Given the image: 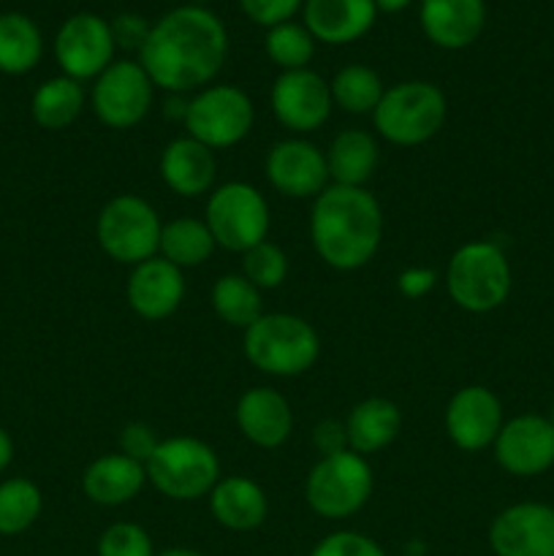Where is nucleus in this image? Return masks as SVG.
Returning a JSON list of instances; mask_svg holds the SVG:
<instances>
[{
    "instance_id": "f257e3e1",
    "label": "nucleus",
    "mask_w": 554,
    "mask_h": 556,
    "mask_svg": "<svg viewBox=\"0 0 554 556\" xmlns=\"http://www.w3.org/2000/svg\"><path fill=\"white\" fill-rule=\"evenodd\" d=\"M228 54L226 25L212 11L179 5L152 25L139 52L152 85L168 96H188L210 87Z\"/></svg>"
},
{
    "instance_id": "f03ea898",
    "label": "nucleus",
    "mask_w": 554,
    "mask_h": 556,
    "mask_svg": "<svg viewBox=\"0 0 554 556\" xmlns=\"http://www.w3.org/2000/svg\"><path fill=\"white\" fill-rule=\"evenodd\" d=\"M383 210L367 188L329 185L310 212V242L318 258L337 271H356L375 258L383 242Z\"/></svg>"
},
{
    "instance_id": "7ed1b4c3",
    "label": "nucleus",
    "mask_w": 554,
    "mask_h": 556,
    "mask_svg": "<svg viewBox=\"0 0 554 556\" xmlns=\"http://www.w3.org/2000/svg\"><path fill=\"white\" fill-rule=\"evenodd\" d=\"M244 358L272 378H299L320 358V337L313 324L291 313H264L242 337Z\"/></svg>"
},
{
    "instance_id": "20e7f679",
    "label": "nucleus",
    "mask_w": 554,
    "mask_h": 556,
    "mask_svg": "<svg viewBox=\"0 0 554 556\" xmlns=\"http://www.w3.org/2000/svg\"><path fill=\"white\" fill-rule=\"evenodd\" d=\"M514 275L505 250L492 239L467 242L451 255L445 269V291L451 302L473 315L492 313L511 296Z\"/></svg>"
},
{
    "instance_id": "39448f33",
    "label": "nucleus",
    "mask_w": 554,
    "mask_h": 556,
    "mask_svg": "<svg viewBox=\"0 0 554 556\" xmlns=\"http://www.w3.org/2000/svg\"><path fill=\"white\" fill-rule=\"evenodd\" d=\"M449 117L445 92L432 81H400L386 87L378 109L373 112L375 130L389 144L418 147L440 134Z\"/></svg>"
},
{
    "instance_id": "423d86ee",
    "label": "nucleus",
    "mask_w": 554,
    "mask_h": 556,
    "mask_svg": "<svg viewBox=\"0 0 554 556\" xmlns=\"http://www.w3.org/2000/svg\"><path fill=\"white\" fill-rule=\"evenodd\" d=\"M147 481L155 492L174 503H193L210 497L221 481V459L199 438L161 440L155 454L147 462Z\"/></svg>"
},
{
    "instance_id": "0eeeda50",
    "label": "nucleus",
    "mask_w": 554,
    "mask_h": 556,
    "mask_svg": "<svg viewBox=\"0 0 554 556\" xmlns=\"http://www.w3.org/2000/svg\"><path fill=\"white\" fill-rule=\"evenodd\" d=\"M304 497L320 519L340 521L356 516L373 497V467L367 456L353 454L351 448L320 456L307 472Z\"/></svg>"
},
{
    "instance_id": "6e6552de",
    "label": "nucleus",
    "mask_w": 554,
    "mask_h": 556,
    "mask_svg": "<svg viewBox=\"0 0 554 556\" xmlns=\"http://www.w3.org/2000/svg\"><path fill=\"white\" fill-rule=\"evenodd\" d=\"M161 231L163 223L155 206L134 193L109 199L96 220V239L103 253L117 264L128 266L155 258Z\"/></svg>"
},
{
    "instance_id": "1a4fd4ad",
    "label": "nucleus",
    "mask_w": 554,
    "mask_h": 556,
    "mask_svg": "<svg viewBox=\"0 0 554 556\" xmlns=\"http://www.w3.org/2000/svg\"><path fill=\"white\" fill-rule=\"evenodd\" d=\"M204 223L217 248L248 253L266 242L272 226L269 204L250 182H226L206 199Z\"/></svg>"
},
{
    "instance_id": "9d476101",
    "label": "nucleus",
    "mask_w": 554,
    "mask_h": 556,
    "mask_svg": "<svg viewBox=\"0 0 554 556\" xmlns=\"http://www.w3.org/2000/svg\"><path fill=\"white\" fill-rule=\"evenodd\" d=\"M255 123V109L248 92L234 85H210L196 92L188 103L185 128L190 139L204 147L228 150L248 139Z\"/></svg>"
},
{
    "instance_id": "9b49d317",
    "label": "nucleus",
    "mask_w": 554,
    "mask_h": 556,
    "mask_svg": "<svg viewBox=\"0 0 554 556\" xmlns=\"http://www.w3.org/2000/svg\"><path fill=\"white\" fill-rule=\"evenodd\" d=\"M152 79L139 60H117L92 85V112L106 128H136L150 114Z\"/></svg>"
},
{
    "instance_id": "f8f14e48",
    "label": "nucleus",
    "mask_w": 554,
    "mask_h": 556,
    "mask_svg": "<svg viewBox=\"0 0 554 556\" xmlns=\"http://www.w3.org/2000/svg\"><path fill=\"white\" fill-rule=\"evenodd\" d=\"M112 27L103 16L81 11L68 16L54 38V58L63 76L76 81L98 79L114 63Z\"/></svg>"
},
{
    "instance_id": "ddd939ff",
    "label": "nucleus",
    "mask_w": 554,
    "mask_h": 556,
    "mask_svg": "<svg viewBox=\"0 0 554 556\" xmlns=\"http://www.w3.org/2000/svg\"><path fill=\"white\" fill-rule=\"evenodd\" d=\"M269 101L277 123L299 136L318 130L335 109L329 81L310 68L282 71L272 85Z\"/></svg>"
},
{
    "instance_id": "4468645a",
    "label": "nucleus",
    "mask_w": 554,
    "mask_h": 556,
    "mask_svg": "<svg viewBox=\"0 0 554 556\" xmlns=\"http://www.w3.org/2000/svg\"><path fill=\"white\" fill-rule=\"evenodd\" d=\"M266 179L286 199H318L331 185L326 152L307 139H282L269 147Z\"/></svg>"
},
{
    "instance_id": "2eb2a0df",
    "label": "nucleus",
    "mask_w": 554,
    "mask_h": 556,
    "mask_svg": "<svg viewBox=\"0 0 554 556\" xmlns=\"http://www.w3.org/2000/svg\"><path fill=\"white\" fill-rule=\"evenodd\" d=\"M492 448L494 459L508 476H543L554 467V424L536 413L511 418L503 424Z\"/></svg>"
},
{
    "instance_id": "dca6fc26",
    "label": "nucleus",
    "mask_w": 554,
    "mask_h": 556,
    "mask_svg": "<svg viewBox=\"0 0 554 556\" xmlns=\"http://www.w3.org/2000/svg\"><path fill=\"white\" fill-rule=\"evenodd\" d=\"M445 434L459 451L489 448L503 429V405L487 386H465L445 405Z\"/></svg>"
},
{
    "instance_id": "f3484780",
    "label": "nucleus",
    "mask_w": 554,
    "mask_h": 556,
    "mask_svg": "<svg viewBox=\"0 0 554 556\" xmlns=\"http://www.w3.org/2000/svg\"><path fill=\"white\" fill-rule=\"evenodd\" d=\"M494 556H554V508L543 503H516L500 510L489 525Z\"/></svg>"
},
{
    "instance_id": "a211bd4d",
    "label": "nucleus",
    "mask_w": 554,
    "mask_h": 556,
    "mask_svg": "<svg viewBox=\"0 0 554 556\" xmlns=\"http://www.w3.org/2000/svg\"><path fill=\"white\" fill-rule=\"evenodd\" d=\"M125 299L141 320H163L179 309L185 299V275L166 258L155 255L130 269Z\"/></svg>"
},
{
    "instance_id": "6ab92c4d",
    "label": "nucleus",
    "mask_w": 554,
    "mask_h": 556,
    "mask_svg": "<svg viewBox=\"0 0 554 556\" xmlns=\"http://www.w3.org/2000/svg\"><path fill=\"white\" fill-rule=\"evenodd\" d=\"M237 427L255 448L275 451L288 443L293 432V410L275 389H250L237 402Z\"/></svg>"
},
{
    "instance_id": "aec40b11",
    "label": "nucleus",
    "mask_w": 554,
    "mask_h": 556,
    "mask_svg": "<svg viewBox=\"0 0 554 556\" xmlns=\"http://www.w3.org/2000/svg\"><path fill=\"white\" fill-rule=\"evenodd\" d=\"M418 22L435 47L456 52L478 41L487 25V5L483 0H421Z\"/></svg>"
},
{
    "instance_id": "412c9836",
    "label": "nucleus",
    "mask_w": 554,
    "mask_h": 556,
    "mask_svg": "<svg viewBox=\"0 0 554 556\" xmlns=\"http://www.w3.org/2000/svg\"><path fill=\"white\" fill-rule=\"evenodd\" d=\"M378 16L375 0H304V27L315 41L342 47L369 33Z\"/></svg>"
},
{
    "instance_id": "4be33fe9",
    "label": "nucleus",
    "mask_w": 554,
    "mask_h": 556,
    "mask_svg": "<svg viewBox=\"0 0 554 556\" xmlns=\"http://www.w3.org/2000/svg\"><path fill=\"white\" fill-rule=\"evenodd\" d=\"M161 179L182 199H199L210 193L217 177L215 152L190 136L168 141L158 163Z\"/></svg>"
},
{
    "instance_id": "5701e85b",
    "label": "nucleus",
    "mask_w": 554,
    "mask_h": 556,
    "mask_svg": "<svg viewBox=\"0 0 554 556\" xmlns=\"http://www.w3.org/2000/svg\"><path fill=\"white\" fill-rule=\"evenodd\" d=\"M147 483V467L125 454H106L90 462L81 476V492L101 508H119L139 497Z\"/></svg>"
},
{
    "instance_id": "b1692460",
    "label": "nucleus",
    "mask_w": 554,
    "mask_h": 556,
    "mask_svg": "<svg viewBox=\"0 0 554 556\" xmlns=\"http://www.w3.org/2000/svg\"><path fill=\"white\" fill-rule=\"evenodd\" d=\"M210 514L223 530L253 532L269 516V500L248 476H228L210 492Z\"/></svg>"
},
{
    "instance_id": "393cba45",
    "label": "nucleus",
    "mask_w": 554,
    "mask_h": 556,
    "mask_svg": "<svg viewBox=\"0 0 554 556\" xmlns=\"http://www.w3.org/2000/svg\"><path fill=\"white\" fill-rule=\"evenodd\" d=\"M348 448L358 456L389 448L402 432V410L386 396H369L353 405L345 418Z\"/></svg>"
},
{
    "instance_id": "a878e982",
    "label": "nucleus",
    "mask_w": 554,
    "mask_h": 556,
    "mask_svg": "<svg viewBox=\"0 0 554 556\" xmlns=\"http://www.w3.org/2000/svg\"><path fill=\"white\" fill-rule=\"evenodd\" d=\"M380 150L373 134L362 128H348L331 139L326 150V166H329L331 185H348V188H364L378 168Z\"/></svg>"
},
{
    "instance_id": "bb28decb",
    "label": "nucleus",
    "mask_w": 554,
    "mask_h": 556,
    "mask_svg": "<svg viewBox=\"0 0 554 556\" xmlns=\"http://www.w3.org/2000/svg\"><path fill=\"white\" fill-rule=\"evenodd\" d=\"M85 109V87L71 76H54L47 79L30 101V114L38 128L65 130L81 117Z\"/></svg>"
},
{
    "instance_id": "cd10ccee",
    "label": "nucleus",
    "mask_w": 554,
    "mask_h": 556,
    "mask_svg": "<svg viewBox=\"0 0 554 556\" xmlns=\"http://www.w3.org/2000/svg\"><path fill=\"white\" fill-rule=\"evenodd\" d=\"M43 38L36 22L25 14H0V74L22 76L38 65Z\"/></svg>"
},
{
    "instance_id": "c85d7f7f",
    "label": "nucleus",
    "mask_w": 554,
    "mask_h": 556,
    "mask_svg": "<svg viewBox=\"0 0 554 556\" xmlns=\"http://www.w3.org/2000/svg\"><path fill=\"white\" fill-rule=\"evenodd\" d=\"M215 248L217 244L204 220L177 217V220L163 226L158 255L177 266V269H193V266L206 264L212 253H215Z\"/></svg>"
},
{
    "instance_id": "c756f323",
    "label": "nucleus",
    "mask_w": 554,
    "mask_h": 556,
    "mask_svg": "<svg viewBox=\"0 0 554 556\" xmlns=\"http://www.w3.org/2000/svg\"><path fill=\"white\" fill-rule=\"evenodd\" d=\"M212 309L223 324L234 329H248L264 315V299L261 291L244 275H223L212 286L210 293Z\"/></svg>"
},
{
    "instance_id": "7c9ffc66",
    "label": "nucleus",
    "mask_w": 554,
    "mask_h": 556,
    "mask_svg": "<svg viewBox=\"0 0 554 556\" xmlns=\"http://www.w3.org/2000/svg\"><path fill=\"white\" fill-rule=\"evenodd\" d=\"M331 87V101L348 114H373L378 109L380 98H383L386 87L380 81L378 71L369 65H345L335 74L329 81Z\"/></svg>"
},
{
    "instance_id": "2f4dec72",
    "label": "nucleus",
    "mask_w": 554,
    "mask_h": 556,
    "mask_svg": "<svg viewBox=\"0 0 554 556\" xmlns=\"http://www.w3.org/2000/svg\"><path fill=\"white\" fill-rule=\"evenodd\" d=\"M43 508L41 489L27 478L0 483V535H22L38 521Z\"/></svg>"
},
{
    "instance_id": "473e14b6",
    "label": "nucleus",
    "mask_w": 554,
    "mask_h": 556,
    "mask_svg": "<svg viewBox=\"0 0 554 556\" xmlns=\"http://www.w3.org/2000/svg\"><path fill=\"white\" fill-rule=\"evenodd\" d=\"M266 58L282 71L307 68L315 54L313 33L297 22H282V25L269 27L266 33Z\"/></svg>"
},
{
    "instance_id": "72a5a7b5",
    "label": "nucleus",
    "mask_w": 554,
    "mask_h": 556,
    "mask_svg": "<svg viewBox=\"0 0 554 556\" xmlns=\"http://www.w3.org/2000/svg\"><path fill=\"white\" fill-rule=\"evenodd\" d=\"M242 275L253 282L259 291L280 288L288 277V255L275 242H261L242 253Z\"/></svg>"
},
{
    "instance_id": "f704fd0d",
    "label": "nucleus",
    "mask_w": 554,
    "mask_h": 556,
    "mask_svg": "<svg viewBox=\"0 0 554 556\" xmlns=\"http://www.w3.org/2000/svg\"><path fill=\"white\" fill-rule=\"evenodd\" d=\"M98 556H155L152 538L134 521H117L98 538Z\"/></svg>"
},
{
    "instance_id": "c9c22d12",
    "label": "nucleus",
    "mask_w": 554,
    "mask_h": 556,
    "mask_svg": "<svg viewBox=\"0 0 554 556\" xmlns=\"http://www.w3.org/2000/svg\"><path fill=\"white\" fill-rule=\"evenodd\" d=\"M310 556H386V552L369 535H362V532L353 530H340L315 543Z\"/></svg>"
},
{
    "instance_id": "e433bc0d",
    "label": "nucleus",
    "mask_w": 554,
    "mask_h": 556,
    "mask_svg": "<svg viewBox=\"0 0 554 556\" xmlns=\"http://www.w3.org/2000/svg\"><path fill=\"white\" fill-rule=\"evenodd\" d=\"M117 445H119V454H125L128 459L139 462V465L147 467V462H150V456L155 454L161 440H158L155 429L147 427V424L141 421H134V424H125L123 432H119L117 438Z\"/></svg>"
},
{
    "instance_id": "4c0bfd02",
    "label": "nucleus",
    "mask_w": 554,
    "mask_h": 556,
    "mask_svg": "<svg viewBox=\"0 0 554 556\" xmlns=\"http://www.w3.org/2000/svg\"><path fill=\"white\" fill-rule=\"evenodd\" d=\"M304 0H239L248 20L261 27H275L291 22V16L302 9Z\"/></svg>"
},
{
    "instance_id": "58836bf2",
    "label": "nucleus",
    "mask_w": 554,
    "mask_h": 556,
    "mask_svg": "<svg viewBox=\"0 0 554 556\" xmlns=\"http://www.w3.org/2000/svg\"><path fill=\"white\" fill-rule=\"evenodd\" d=\"M109 27H112L114 47L128 49V52H141L152 30V25H147L144 16L139 14H119L117 20L109 22Z\"/></svg>"
},
{
    "instance_id": "ea45409f",
    "label": "nucleus",
    "mask_w": 554,
    "mask_h": 556,
    "mask_svg": "<svg viewBox=\"0 0 554 556\" xmlns=\"http://www.w3.org/2000/svg\"><path fill=\"white\" fill-rule=\"evenodd\" d=\"M313 445H315V448H318L320 456H329V454H340V451H348L345 424L335 421V418H324V421H320V424H315Z\"/></svg>"
},
{
    "instance_id": "a19ab883",
    "label": "nucleus",
    "mask_w": 554,
    "mask_h": 556,
    "mask_svg": "<svg viewBox=\"0 0 554 556\" xmlns=\"http://www.w3.org/2000/svg\"><path fill=\"white\" fill-rule=\"evenodd\" d=\"M435 282H438V275L432 269H421V266H411V269L400 271V277H396V288L405 299L427 296Z\"/></svg>"
},
{
    "instance_id": "79ce46f5",
    "label": "nucleus",
    "mask_w": 554,
    "mask_h": 556,
    "mask_svg": "<svg viewBox=\"0 0 554 556\" xmlns=\"http://www.w3.org/2000/svg\"><path fill=\"white\" fill-rule=\"evenodd\" d=\"M188 103H190L188 96H174V92H172V98H168V101H166V109H163V114H166V117H172V119H179V123L185 125Z\"/></svg>"
},
{
    "instance_id": "37998d69",
    "label": "nucleus",
    "mask_w": 554,
    "mask_h": 556,
    "mask_svg": "<svg viewBox=\"0 0 554 556\" xmlns=\"http://www.w3.org/2000/svg\"><path fill=\"white\" fill-rule=\"evenodd\" d=\"M11 459H14V440H11V434L0 427V472L11 465Z\"/></svg>"
},
{
    "instance_id": "c03bdc74",
    "label": "nucleus",
    "mask_w": 554,
    "mask_h": 556,
    "mask_svg": "<svg viewBox=\"0 0 554 556\" xmlns=\"http://www.w3.org/2000/svg\"><path fill=\"white\" fill-rule=\"evenodd\" d=\"M413 0H375V5H378V11H386V14H396V11L407 9Z\"/></svg>"
},
{
    "instance_id": "a18cd8bd",
    "label": "nucleus",
    "mask_w": 554,
    "mask_h": 556,
    "mask_svg": "<svg viewBox=\"0 0 554 556\" xmlns=\"http://www.w3.org/2000/svg\"><path fill=\"white\" fill-rule=\"evenodd\" d=\"M155 556H204V554L193 552V548H168V552H161Z\"/></svg>"
},
{
    "instance_id": "49530a36",
    "label": "nucleus",
    "mask_w": 554,
    "mask_h": 556,
    "mask_svg": "<svg viewBox=\"0 0 554 556\" xmlns=\"http://www.w3.org/2000/svg\"><path fill=\"white\" fill-rule=\"evenodd\" d=\"M546 418H549V421L554 424V405H552V410H549V416H546Z\"/></svg>"
},
{
    "instance_id": "de8ad7c7",
    "label": "nucleus",
    "mask_w": 554,
    "mask_h": 556,
    "mask_svg": "<svg viewBox=\"0 0 554 556\" xmlns=\"http://www.w3.org/2000/svg\"><path fill=\"white\" fill-rule=\"evenodd\" d=\"M407 556H413V554H407Z\"/></svg>"
}]
</instances>
